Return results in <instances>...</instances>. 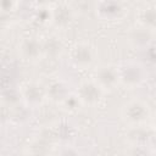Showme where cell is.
Wrapping results in <instances>:
<instances>
[{"mask_svg": "<svg viewBox=\"0 0 156 156\" xmlns=\"http://www.w3.org/2000/svg\"><path fill=\"white\" fill-rule=\"evenodd\" d=\"M122 119L128 124V127L145 124L151 116V110L149 105L140 99H132L123 104L121 110Z\"/></svg>", "mask_w": 156, "mask_h": 156, "instance_id": "obj_1", "label": "cell"}, {"mask_svg": "<svg viewBox=\"0 0 156 156\" xmlns=\"http://www.w3.org/2000/svg\"><path fill=\"white\" fill-rule=\"evenodd\" d=\"M119 83L129 89L139 88L147 78L145 67L136 61H127L118 66Z\"/></svg>", "mask_w": 156, "mask_h": 156, "instance_id": "obj_2", "label": "cell"}, {"mask_svg": "<svg viewBox=\"0 0 156 156\" xmlns=\"http://www.w3.org/2000/svg\"><path fill=\"white\" fill-rule=\"evenodd\" d=\"M95 58L96 51L88 43H77L68 52V60L71 65L78 69L90 68L95 63Z\"/></svg>", "mask_w": 156, "mask_h": 156, "instance_id": "obj_3", "label": "cell"}, {"mask_svg": "<svg viewBox=\"0 0 156 156\" xmlns=\"http://www.w3.org/2000/svg\"><path fill=\"white\" fill-rule=\"evenodd\" d=\"M76 94L78 95L83 106L94 107L102 101L105 90L96 83L94 78H91L82 80L77 87Z\"/></svg>", "mask_w": 156, "mask_h": 156, "instance_id": "obj_4", "label": "cell"}, {"mask_svg": "<svg viewBox=\"0 0 156 156\" xmlns=\"http://www.w3.org/2000/svg\"><path fill=\"white\" fill-rule=\"evenodd\" d=\"M127 12L122 0H99L96 1L95 13L98 18L105 22L121 21Z\"/></svg>", "mask_w": 156, "mask_h": 156, "instance_id": "obj_5", "label": "cell"}, {"mask_svg": "<svg viewBox=\"0 0 156 156\" xmlns=\"http://www.w3.org/2000/svg\"><path fill=\"white\" fill-rule=\"evenodd\" d=\"M20 94L24 105L28 107H39L48 100L46 87L35 80L26 83L20 90Z\"/></svg>", "mask_w": 156, "mask_h": 156, "instance_id": "obj_6", "label": "cell"}, {"mask_svg": "<svg viewBox=\"0 0 156 156\" xmlns=\"http://www.w3.org/2000/svg\"><path fill=\"white\" fill-rule=\"evenodd\" d=\"M94 79L105 91L116 89L117 85L121 84L118 66H113L110 63L99 66L94 72Z\"/></svg>", "mask_w": 156, "mask_h": 156, "instance_id": "obj_7", "label": "cell"}, {"mask_svg": "<svg viewBox=\"0 0 156 156\" xmlns=\"http://www.w3.org/2000/svg\"><path fill=\"white\" fill-rule=\"evenodd\" d=\"M18 54L27 62H37L44 57L43 41L38 37H26L18 43Z\"/></svg>", "mask_w": 156, "mask_h": 156, "instance_id": "obj_8", "label": "cell"}, {"mask_svg": "<svg viewBox=\"0 0 156 156\" xmlns=\"http://www.w3.org/2000/svg\"><path fill=\"white\" fill-rule=\"evenodd\" d=\"M155 38V32L146 29L139 24H136L135 27H132L127 34V40L128 43L138 50H144L147 49Z\"/></svg>", "mask_w": 156, "mask_h": 156, "instance_id": "obj_9", "label": "cell"}, {"mask_svg": "<svg viewBox=\"0 0 156 156\" xmlns=\"http://www.w3.org/2000/svg\"><path fill=\"white\" fill-rule=\"evenodd\" d=\"M74 21V11L68 4H57L51 7V24L58 29H67Z\"/></svg>", "mask_w": 156, "mask_h": 156, "instance_id": "obj_10", "label": "cell"}, {"mask_svg": "<svg viewBox=\"0 0 156 156\" xmlns=\"http://www.w3.org/2000/svg\"><path fill=\"white\" fill-rule=\"evenodd\" d=\"M126 136L132 147H145L154 140L152 129L146 128L144 124L129 127Z\"/></svg>", "mask_w": 156, "mask_h": 156, "instance_id": "obj_11", "label": "cell"}, {"mask_svg": "<svg viewBox=\"0 0 156 156\" xmlns=\"http://www.w3.org/2000/svg\"><path fill=\"white\" fill-rule=\"evenodd\" d=\"M72 91L69 90V84L63 79H54L46 85L48 100L60 105Z\"/></svg>", "mask_w": 156, "mask_h": 156, "instance_id": "obj_12", "label": "cell"}, {"mask_svg": "<svg viewBox=\"0 0 156 156\" xmlns=\"http://www.w3.org/2000/svg\"><path fill=\"white\" fill-rule=\"evenodd\" d=\"M43 41V52H44V57H49V58H57L61 56V54L63 52L65 45L62 43V40L57 37V35H48L45 38L41 39Z\"/></svg>", "mask_w": 156, "mask_h": 156, "instance_id": "obj_13", "label": "cell"}, {"mask_svg": "<svg viewBox=\"0 0 156 156\" xmlns=\"http://www.w3.org/2000/svg\"><path fill=\"white\" fill-rule=\"evenodd\" d=\"M136 24L156 32V6H145L136 12Z\"/></svg>", "mask_w": 156, "mask_h": 156, "instance_id": "obj_14", "label": "cell"}, {"mask_svg": "<svg viewBox=\"0 0 156 156\" xmlns=\"http://www.w3.org/2000/svg\"><path fill=\"white\" fill-rule=\"evenodd\" d=\"M60 106H61V108H62L63 111H66V112H68V113H74V112H77L83 105H82V102H80L78 95H77L76 93H71V94L60 104Z\"/></svg>", "mask_w": 156, "mask_h": 156, "instance_id": "obj_15", "label": "cell"}, {"mask_svg": "<svg viewBox=\"0 0 156 156\" xmlns=\"http://www.w3.org/2000/svg\"><path fill=\"white\" fill-rule=\"evenodd\" d=\"M34 18L38 23H41V24L51 23V9L46 7V6L37 9V11L34 13Z\"/></svg>", "mask_w": 156, "mask_h": 156, "instance_id": "obj_16", "label": "cell"}, {"mask_svg": "<svg viewBox=\"0 0 156 156\" xmlns=\"http://www.w3.org/2000/svg\"><path fill=\"white\" fill-rule=\"evenodd\" d=\"M18 6V1L17 0H1V12L5 15H10L12 12L16 11Z\"/></svg>", "mask_w": 156, "mask_h": 156, "instance_id": "obj_17", "label": "cell"}, {"mask_svg": "<svg viewBox=\"0 0 156 156\" xmlns=\"http://www.w3.org/2000/svg\"><path fill=\"white\" fill-rule=\"evenodd\" d=\"M152 129H154V132L156 133V116L154 117V122H152Z\"/></svg>", "mask_w": 156, "mask_h": 156, "instance_id": "obj_18", "label": "cell"}, {"mask_svg": "<svg viewBox=\"0 0 156 156\" xmlns=\"http://www.w3.org/2000/svg\"><path fill=\"white\" fill-rule=\"evenodd\" d=\"M96 1H99V0H96Z\"/></svg>", "mask_w": 156, "mask_h": 156, "instance_id": "obj_19", "label": "cell"}]
</instances>
